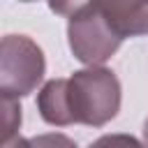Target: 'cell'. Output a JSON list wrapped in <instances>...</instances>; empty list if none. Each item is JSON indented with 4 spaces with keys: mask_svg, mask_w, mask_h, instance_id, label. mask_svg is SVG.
Here are the masks:
<instances>
[{
    "mask_svg": "<svg viewBox=\"0 0 148 148\" xmlns=\"http://www.w3.org/2000/svg\"><path fill=\"white\" fill-rule=\"evenodd\" d=\"M120 99L123 90L118 76L102 65H90L69 79L46 81L37 95V111L44 123L56 127L76 123L102 127L118 116Z\"/></svg>",
    "mask_w": 148,
    "mask_h": 148,
    "instance_id": "6da1fadb",
    "label": "cell"
},
{
    "mask_svg": "<svg viewBox=\"0 0 148 148\" xmlns=\"http://www.w3.org/2000/svg\"><path fill=\"white\" fill-rule=\"evenodd\" d=\"M44 51L25 35H5L0 42V95L25 97L44 79Z\"/></svg>",
    "mask_w": 148,
    "mask_h": 148,
    "instance_id": "7a4b0ae2",
    "label": "cell"
},
{
    "mask_svg": "<svg viewBox=\"0 0 148 148\" xmlns=\"http://www.w3.org/2000/svg\"><path fill=\"white\" fill-rule=\"evenodd\" d=\"M67 39H69V49L74 58L88 67L106 62L123 44V37L113 32L99 2L69 16Z\"/></svg>",
    "mask_w": 148,
    "mask_h": 148,
    "instance_id": "3957f363",
    "label": "cell"
},
{
    "mask_svg": "<svg viewBox=\"0 0 148 148\" xmlns=\"http://www.w3.org/2000/svg\"><path fill=\"white\" fill-rule=\"evenodd\" d=\"M109 25L123 39L148 35V0H97Z\"/></svg>",
    "mask_w": 148,
    "mask_h": 148,
    "instance_id": "277c9868",
    "label": "cell"
},
{
    "mask_svg": "<svg viewBox=\"0 0 148 148\" xmlns=\"http://www.w3.org/2000/svg\"><path fill=\"white\" fill-rule=\"evenodd\" d=\"M18 125H21V104H18V99L2 97V141L16 136Z\"/></svg>",
    "mask_w": 148,
    "mask_h": 148,
    "instance_id": "5b68a950",
    "label": "cell"
},
{
    "mask_svg": "<svg viewBox=\"0 0 148 148\" xmlns=\"http://www.w3.org/2000/svg\"><path fill=\"white\" fill-rule=\"evenodd\" d=\"M88 148H148V146L141 143V141H139L136 136H132V134L118 132V134H104V136L95 139Z\"/></svg>",
    "mask_w": 148,
    "mask_h": 148,
    "instance_id": "8992f818",
    "label": "cell"
},
{
    "mask_svg": "<svg viewBox=\"0 0 148 148\" xmlns=\"http://www.w3.org/2000/svg\"><path fill=\"white\" fill-rule=\"evenodd\" d=\"M32 148H76V143L60 132H46V134H37L30 139Z\"/></svg>",
    "mask_w": 148,
    "mask_h": 148,
    "instance_id": "52a82bcc",
    "label": "cell"
},
{
    "mask_svg": "<svg viewBox=\"0 0 148 148\" xmlns=\"http://www.w3.org/2000/svg\"><path fill=\"white\" fill-rule=\"evenodd\" d=\"M97 0H49V9L53 12V14H58V16H74L76 12H81V9H86V7H90V5H95Z\"/></svg>",
    "mask_w": 148,
    "mask_h": 148,
    "instance_id": "ba28073f",
    "label": "cell"
},
{
    "mask_svg": "<svg viewBox=\"0 0 148 148\" xmlns=\"http://www.w3.org/2000/svg\"><path fill=\"white\" fill-rule=\"evenodd\" d=\"M2 148H32V141L30 139H23V136H12L7 141H2Z\"/></svg>",
    "mask_w": 148,
    "mask_h": 148,
    "instance_id": "9c48e42d",
    "label": "cell"
},
{
    "mask_svg": "<svg viewBox=\"0 0 148 148\" xmlns=\"http://www.w3.org/2000/svg\"><path fill=\"white\" fill-rule=\"evenodd\" d=\"M143 143L148 146V118H146V123H143Z\"/></svg>",
    "mask_w": 148,
    "mask_h": 148,
    "instance_id": "30bf717a",
    "label": "cell"
},
{
    "mask_svg": "<svg viewBox=\"0 0 148 148\" xmlns=\"http://www.w3.org/2000/svg\"><path fill=\"white\" fill-rule=\"evenodd\" d=\"M21 2H35V0H21Z\"/></svg>",
    "mask_w": 148,
    "mask_h": 148,
    "instance_id": "8fae6325",
    "label": "cell"
}]
</instances>
